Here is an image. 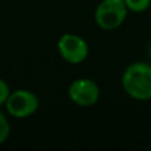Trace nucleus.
I'll return each mask as SVG.
<instances>
[{"instance_id": "obj_1", "label": "nucleus", "mask_w": 151, "mask_h": 151, "mask_svg": "<svg viewBox=\"0 0 151 151\" xmlns=\"http://www.w3.org/2000/svg\"><path fill=\"white\" fill-rule=\"evenodd\" d=\"M123 90L135 101L151 99V64L133 63L125 69L121 78Z\"/></svg>"}, {"instance_id": "obj_2", "label": "nucleus", "mask_w": 151, "mask_h": 151, "mask_svg": "<svg viewBox=\"0 0 151 151\" xmlns=\"http://www.w3.org/2000/svg\"><path fill=\"white\" fill-rule=\"evenodd\" d=\"M127 12L125 0H102L96 8L94 20L101 29L113 31L125 23Z\"/></svg>"}, {"instance_id": "obj_3", "label": "nucleus", "mask_w": 151, "mask_h": 151, "mask_svg": "<svg viewBox=\"0 0 151 151\" xmlns=\"http://www.w3.org/2000/svg\"><path fill=\"white\" fill-rule=\"evenodd\" d=\"M5 109L8 114L15 118L31 117L39 109V98L31 90L19 89V90L11 91L5 102Z\"/></svg>"}, {"instance_id": "obj_4", "label": "nucleus", "mask_w": 151, "mask_h": 151, "mask_svg": "<svg viewBox=\"0 0 151 151\" xmlns=\"http://www.w3.org/2000/svg\"><path fill=\"white\" fill-rule=\"evenodd\" d=\"M57 48L60 56L69 64H81L89 55L88 42L74 33H65L58 39Z\"/></svg>"}, {"instance_id": "obj_5", "label": "nucleus", "mask_w": 151, "mask_h": 151, "mask_svg": "<svg viewBox=\"0 0 151 151\" xmlns=\"http://www.w3.org/2000/svg\"><path fill=\"white\" fill-rule=\"evenodd\" d=\"M69 98L78 106H91L99 99V88L90 78H77L69 86Z\"/></svg>"}, {"instance_id": "obj_6", "label": "nucleus", "mask_w": 151, "mask_h": 151, "mask_svg": "<svg viewBox=\"0 0 151 151\" xmlns=\"http://www.w3.org/2000/svg\"><path fill=\"white\" fill-rule=\"evenodd\" d=\"M125 3L127 9L135 13L145 12L151 5V0H125Z\"/></svg>"}, {"instance_id": "obj_7", "label": "nucleus", "mask_w": 151, "mask_h": 151, "mask_svg": "<svg viewBox=\"0 0 151 151\" xmlns=\"http://www.w3.org/2000/svg\"><path fill=\"white\" fill-rule=\"evenodd\" d=\"M9 134H11V125L8 122L7 117L0 111V145L7 141Z\"/></svg>"}, {"instance_id": "obj_8", "label": "nucleus", "mask_w": 151, "mask_h": 151, "mask_svg": "<svg viewBox=\"0 0 151 151\" xmlns=\"http://www.w3.org/2000/svg\"><path fill=\"white\" fill-rule=\"evenodd\" d=\"M9 94H11L9 85L7 83V81H4V80L0 78V106L5 105V102H7Z\"/></svg>"}, {"instance_id": "obj_9", "label": "nucleus", "mask_w": 151, "mask_h": 151, "mask_svg": "<svg viewBox=\"0 0 151 151\" xmlns=\"http://www.w3.org/2000/svg\"><path fill=\"white\" fill-rule=\"evenodd\" d=\"M147 56H149V60H150V64H151V42L147 47Z\"/></svg>"}]
</instances>
